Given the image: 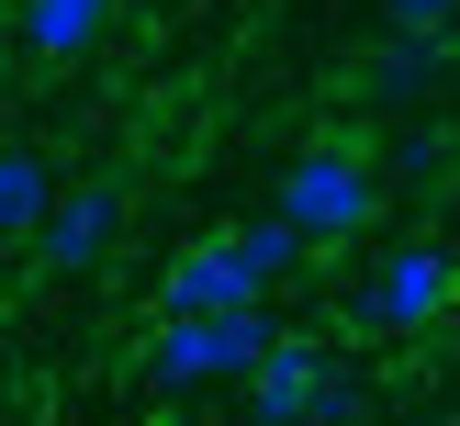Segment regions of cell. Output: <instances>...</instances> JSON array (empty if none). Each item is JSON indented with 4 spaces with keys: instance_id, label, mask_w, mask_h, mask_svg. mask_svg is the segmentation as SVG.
<instances>
[{
    "instance_id": "6da1fadb",
    "label": "cell",
    "mask_w": 460,
    "mask_h": 426,
    "mask_svg": "<svg viewBox=\"0 0 460 426\" xmlns=\"http://www.w3.org/2000/svg\"><path fill=\"white\" fill-rule=\"evenodd\" d=\"M270 348H281L270 303H247V314H157L146 381H157V393H214V381H247Z\"/></svg>"
},
{
    "instance_id": "7a4b0ae2",
    "label": "cell",
    "mask_w": 460,
    "mask_h": 426,
    "mask_svg": "<svg viewBox=\"0 0 460 426\" xmlns=\"http://www.w3.org/2000/svg\"><path fill=\"white\" fill-rule=\"evenodd\" d=\"M270 213L304 224V247H349V236H371V213H382V169L359 146H304L281 169V191H270Z\"/></svg>"
},
{
    "instance_id": "3957f363",
    "label": "cell",
    "mask_w": 460,
    "mask_h": 426,
    "mask_svg": "<svg viewBox=\"0 0 460 426\" xmlns=\"http://www.w3.org/2000/svg\"><path fill=\"white\" fill-rule=\"evenodd\" d=\"M449 303H460V258H449V247H394V258L359 281L349 314H359L371 336H427Z\"/></svg>"
},
{
    "instance_id": "277c9868",
    "label": "cell",
    "mask_w": 460,
    "mask_h": 426,
    "mask_svg": "<svg viewBox=\"0 0 460 426\" xmlns=\"http://www.w3.org/2000/svg\"><path fill=\"white\" fill-rule=\"evenodd\" d=\"M112 236H124V179H79V191H57L34 247H45V269H90Z\"/></svg>"
},
{
    "instance_id": "5b68a950",
    "label": "cell",
    "mask_w": 460,
    "mask_h": 426,
    "mask_svg": "<svg viewBox=\"0 0 460 426\" xmlns=\"http://www.w3.org/2000/svg\"><path fill=\"white\" fill-rule=\"evenodd\" d=\"M247 303H259V291H247V269H236V247H225V236L180 247L169 281H157V314H247Z\"/></svg>"
},
{
    "instance_id": "8992f818",
    "label": "cell",
    "mask_w": 460,
    "mask_h": 426,
    "mask_svg": "<svg viewBox=\"0 0 460 426\" xmlns=\"http://www.w3.org/2000/svg\"><path fill=\"white\" fill-rule=\"evenodd\" d=\"M337 359L314 348V336H281V348L247 370V404H259V426H314V393H326Z\"/></svg>"
},
{
    "instance_id": "52a82bcc",
    "label": "cell",
    "mask_w": 460,
    "mask_h": 426,
    "mask_svg": "<svg viewBox=\"0 0 460 426\" xmlns=\"http://www.w3.org/2000/svg\"><path fill=\"white\" fill-rule=\"evenodd\" d=\"M22 45H34L45 67H67V57H90V45L112 34V0H22Z\"/></svg>"
},
{
    "instance_id": "ba28073f",
    "label": "cell",
    "mask_w": 460,
    "mask_h": 426,
    "mask_svg": "<svg viewBox=\"0 0 460 426\" xmlns=\"http://www.w3.org/2000/svg\"><path fill=\"white\" fill-rule=\"evenodd\" d=\"M438 67H449V34H382L371 67H359V90H371V101H427Z\"/></svg>"
},
{
    "instance_id": "9c48e42d",
    "label": "cell",
    "mask_w": 460,
    "mask_h": 426,
    "mask_svg": "<svg viewBox=\"0 0 460 426\" xmlns=\"http://www.w3.org/2000/svg\"><path fill=\"white\" fill-rule=\"evenodd\" d=\"M225 247H236V269H247V291H259V303H270V291H281L292 269L314 258V247H304V224H281V213H259V224H236V236H225Z\"/></svg>"
},
{
    "instance_id": "30bf717a",
    "label": "cell",
    "mask_w": 460,
    "mask_h": 426,
    "mask_svg": "<svg viewBox=\"0 0 460 426\" xmlns=\"http://www.w3.org/2000/svg\"><path fill=\"white\" fill-rule=\"evenodd\" d=\"M45 213H57V169L34 146H0V236H45Z\"/></svg>"
},
{
    "instance_id": "8fae6325",
    "label": "cell",
    "mask_w": 460,
    "mask_h": 426,
    "mask_svg": "<svg viewBox=\"0 0 460 426\" xmlns=\"http://www.w3.org/2000/svg\"><path fill=\"white\" fill-rule=\"evenodd\" d=\"M314 426H371V381H359V370H326V393H314Z\"/></svg>"
},
{
    "instance_id": "7c38bea8",
    "label": "cell",
    "mask_w": 460,
    "mask_h": 426,
    "mask_svg": "<svg viewBox=\"0 0 460 426\" xmlns=\"http://www.w3.org/2000/svg\"><path fill=\"white\" fill-rule=\"evenodd\" d=\"M438 169H449V135L438 124H404L394 135V179H438Z\"/></svg>"
},
{
    "instance_id": "4fadbf2b",
    "label": "cell",
    "mask_w": 460,
    "mask_h": 426,
    "mask_svg": "<svg viewBox=\"0 0 460 426\" xmlns=\"http://www.w3.org/2000/svg\"><path fill=\"white\" fill-rule=\"evenodd\" d=\"M382 22H394V34H449L460 0H382Z\"/></svg>"
},
{
    "instance_id": "5bb4252c",
    "label": "cell",
    "mask_w": 460,
    "mask_h": 426,
    "mask_svg": "<svg viewBox=\"0 0 460 426\" xmlns=\"http://www.w3.org/2000/svg\"><path fill=\"white\" fill-rule=\"evenodd\" d=\"M427 426H449V415H427Z\"/></svg>"
}]
</instances>
